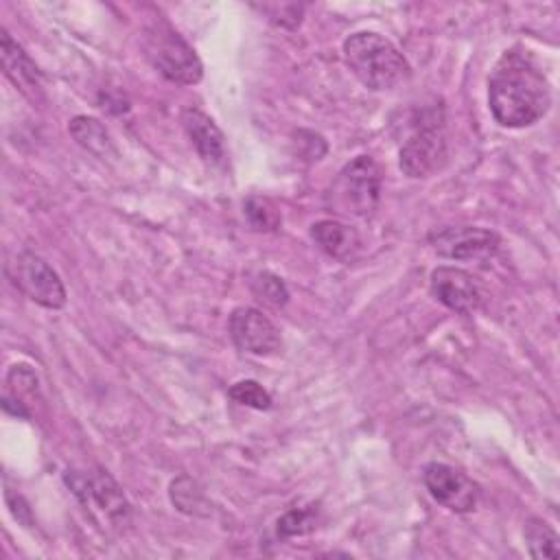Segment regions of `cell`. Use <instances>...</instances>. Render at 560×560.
Returning <instances> with one entry per match:
<instances>
[{"instance_id": "8", "label": "cell", "mask_w": 560, "mask_h": 560, "mask_svg": "<svg viewBox=\"0 0 560 560\" xmlns=\"http://www.w3.org/2000/svg\"><path fill=\"white\" fill-rule=\"evenodd\" d=\"M422 481L429 490V494L446 510L455 514H468L477 508L481 490L479 486L459 468L444 464V462H431L422 470Z\"/></svg>"}, {"instance_id": "11", "label": "cell", "mask_w": 560, "mask_h": 560, "mask_svg": "<svg viewBox=\"0 0 560 560\" xmlns=\"http://www.w3.org/2000/svg\"><path fill=\"white\" fill-rule=\"evenodd\" d=\"M230 337L234 346L254 357L276 354L282 346L273 322L258 308L238 306L230 315Z\"/></svg>"}, {"instance_id": "4", "label": "cell", "mask_w": 560, "mask_h": 560, "mask_svg": "<svg viewBox=\"0 0 560 560\" xmlns=\"http://www.w3.org/2000/svg\"><path fill=\"white\" fill-rule=\"evenodd\" d=\"M142 50L151 66L171 83L195 85L203 77V66L195 48L164 22L151 24L144 31Z\"/></svg>"}, {"instance_id": "14", "label": "cell", "mask_w": 560, "mask_h": 560, "mask_svg": "<svg viewBox=\"0 0 560 560\" xmlns=\"http://www.w3.org/2000/svg\"><path fill=\"white\" fill-rule=\"evenodd\" d=\"M2 68L11 83L20 88V92L28 96L37 94L42 74L31 57L24 52V48L7 31H2Z\"/></svg>"}, {"instance_id": "12", "label": "cell", "mask_w": 560, "mask_h": 560, "mask_svg": "<svg viewBox=\"0 0 560 560\" xmlns=\"http://www.w3.org/2000/svg\"><path fill=\"white\" fill-rule=\"evenodd\" d=\"M182 125L197 151V155L206 164H223L225 162V136L217 127V122L203 114L201 109L188 107L182 112Z\"/></svg>"}, {"instance_id": "17", "label": "cell", "mask_w": 560, "mask_h": 560, "mask_svg": "<svg viewBox=\"0 0 560 560\" xmlns=\"http://www.w3.org/2000/svg\"><path fill=\"white\" fill-rule=\"evenodd\" d=\"M168 494H171V503L184 514H190V516H208L210 514V508H208V501H206L201 488L186 475L173 479Z\"/></svg>"}, {"instance_id": "1", "label": "cell", "mask_w": 560, "mask_h": 560, "mask_svg": "<svg viewBox=\"0 0 560 560\" xmlns=\"http://www.w3.org/2000/svg\"><path fill=\"white\" fill-rule=\"evenodd\" d=\"M488 105L492 118L508 129L529 127L547 114L549 81L527 50H505L494 63L488 77Z\"/></svg>"}, {"instance_id": "3", "label": "cell", "mask_w": 560, "mask_h": 560, "mask_svg": "<svg viewBox=\"0 0 560 560\" xmlns=\"http://www.w3.org/2000/svg\"><path fill=\"white\" fill-rule=\"evenodd\" d=\"M381 199V168L370 155H357L332 179L326 203L332 212L354 219L374 214Z\"/></svg>"}, {"instance_id": "22", "label": "cell", "mask_w": 560, "mask_h": 560, "mask_svg": "<svg viewBox=\"0 0 560 560\" xmlns=\"http://www.w3.org/2000/svg\"><path fill=\"white\" fill-rule=\"evenodd\" d=\"M278 536H302L315 529V510L311 508H291L278 518Z\"/></svg>"}, {"instance_id": "16", "label": "cell", "mask_w": 560, "mask_h": 560, "mask_svg": "<svg viewBox=\"0 0 560 560\" xmlns=\"http://www.w3.org/2000/svg\"><path fill=\"white\" fill-rule=\"evenodd\" d=\"M68 131L70 136L85 149L90 151L92 155L105 160V158H112L116 155V147H114V140L107 131V127L98 120V118H92V116H74L68 125Z\"/></svg>"}, {"instance_id": "10", "label": "cell", "mask_w": 560, "mask_h": 560, "mask_svg": "<svg viewBox=\"0 0 560 560\" xmlns=\"http://www.w3.org/2000/svg\"><path fill=\"white\" fill-rule=\"evenodd\" d=\"M433 298L455 313H472L483 304V284L459 267H435L429 276Z\"/></svg>"}, {"instance_id": "6", "label": "cell", "mask_w": 560, "mask_h": 560, "mask_svg": "<svg viewBox=\"0 0 560 560\" xmlns=\"http://www.w3.org/2000/svg\"><path fill=\"white\" fill-rule=\"evenodd\" d=\"M63 481L85 510L98 512L109 525L122 527L129 523L131 505L122 488L114 481V477L107 470L103 468H96L92 472L66 470Z\"/></svg>"}, {"instance_id": "21", "label": "cell", "mask_w": 560, "mask_h": 560, "mask_svg": "<svg viewBox=\"0 0 560 560\" xmlns=\"http://www.w3.org/2000/svg\"><path fill=\"white\" fill-rule=\"evenodd\" d=\"M228 394H230L232 400H236V402H241L245 407H252V409H260V411L269 409L271 402H273L271 394L260 383L249 381V378L234 383Z\"/></svg>"}, {"instance_id": "19", "label": "cell", "mask_w": 560, "mask_h": 560, "mask_svg": "<svg viewBox=\"0 0 560 560\" xmlns=\"http://www.w3.org/2000/svg\"><path fill=\"white\" fill-rule=\"evenodd\" d=\"M243 210L252 230H258V232H273L282 221L278 206L267 197H249Z\"/></svg>"}, {"instance_id": "13", "label": "cell", "mask_w": 560, "mask_h": 560, "mask_svg": "<svg viewBox=\"0 0 560 560\" xmlns=\"http://www.w3.org/2000/svg\"><path fill=\"white\" fill-rule=\"evenodd\" d=\"M311 236L322 252L341 262L352 260L361 249L359 232L352 225H346L335 219H322L313 223Z\"/></svg>"}, {"instance_id": "9", "label": "cell", "mask_w": 560, "mask_h": 560, "mask_svg": "<svg viewBox=\"0 0 560 560\" xmlns=\"http://www.w3.org/2000/svg\"><path fill=\"white\" fill-rule=\"evenodd\" d=\"M429 245L442 258L488 260L499 249V236L479 225H446L429 234Z\"/></svg>"}, {"instance_id": "20", "label": "cell", "mask_w": 560, "mask_h": 560, "mask_svg": "<svg viewBox=\"0 0 560 560\" xmlns=\"http://www.w3.org/2000/svg\"><path fill=\"white\" fill-rule=\"evenodd\" d=\"M252 293L256 295V300H260L267 306L280 308L289 302V289L282 282V278H278L271 271H260L254 276L252 280Z\"/></svg>"}, {"instance_id": "18", "label": "cell", "mask_w": 560, "mask_h": 560, "mask_svg": "<svg viewBox=\"0 0 560 560\" xmlns=\"http://www.w3.org/2000/svg\"><path fill=\"white\" fill-rule=\"evenodd\" d=\"M527 549L532 558H558L560 549H558V534L553 532V527L542 521V518H529L525 523L523 529Z\"/></svg>"}, {"instance_id": "5", "label": "cell", "mask_w": 560, "mask_h": 560, "mask_svg": "<svg viewBox=\"0 0 560 560\" xmlns=\"http://www.w3.org/2000/svg\"><path fill=\"white\" fill-rule=\"evenodd\" d=\"M446 133L442 107L422 109L400 147L398 166L407 177H429L446 162Z\"/></svg>"}, {"instance_id": "7", "label": "cell", "mask_w": 560, "mask_h": 560, "mask_svg": "<svg viewBox=\"0 0 560 560\" xmlns=\"http://www.w3.org/2000/svg\"><path fill=\"white\" fill-rule=\"evenodd\" d=\"M13 284L35 304L44 308L66 306V287L59 273L37 254L20 252L9 267Z\"/></svg>"}, {"instance_id": "15", "label": "cell", "mask_w": 560, "mask_h": 560, "mask_svg": "<svg viewBox=\"0 0 560 560\" xmlns=\"http://www.w3.org/2000/svg\"><path fill=\"white\" fill-rule=\"evenodd\" d=\"M39 394L37 376L28 365H13L7 374V392H4V409L13 411L20 418H31V400Z\"/></svg>"}, {"instance_id": "2", "label": "cell", "mask_w": 560, "mask_h": 560, "mask_svg": "<svg viewBox=\"0 0 560 560\" xmlns=\"http://www.w3.org/2000/svg\"><path fill=\"white\" fill-rule=\"evenodd\" d=\"M343 61L350 72L374 92H389L411 77L405 55L383 35L359 31L343 42Z\"/></svg>"}]
</instances>
